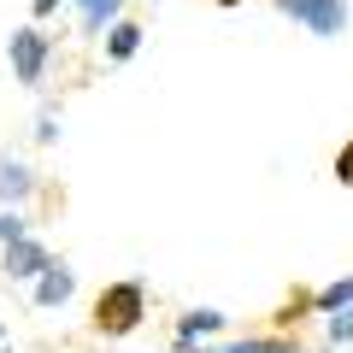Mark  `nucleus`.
<instances>
[{"mask_svg":"<svg viewBox=\"0 0 353 353\" xmlns=\"http://www.w3.org/2000/svg\"><path fill=\"white\" fill-rule=\"evenodd\" d=\"M218 6H241V0H218Z\"/></svg>","mask_w":353,"mask_h":353,"instance_id":"nucleus-16","label":"nucleus"},{"mask_svg":"<svg viewBox=\"0 0 353 353\" xmlns=\"http://www.w3.org/2000/svg\"><path fill=\"white\" fill-rule=\"evenodd\" d=\"M289 18H301L312 36H341V24H347V6L341 0H277Z\"/></svg>","mask_w":353,"mask_h":353,"instance_id":"nucleus-2","label":"nucleus"},{"mask_svg":"<svg viewBox=\"0 0 353 353\" xmlns=\"http://www.w3.org/2000/svg\"><path fill=\"white\" fill-rule=\"evenodd\" d=\"M336 176H341V183H347V189H353V141H347V148L336 153Z\"/></svg>","mask_w":353,"mask_h":353,"instance_id":"nucleus-13","label":"nucleus"},{"mask_svg":"<svg viewBox=\"0 0 353 353\" xmlns=\"http://www.w3.org/2000/svg\"><path fill=\"white\" fill-rule=\"evenodd\" d=\"M0 353H6V347H0Z\"/></svg>","mask_w":353,"mask_h":353,"instance_id":"nucleus-18","label":"nucleus"},{"mask_svg":"<svg viewBox=\"0 0 353 353\" xmlns=\"http://www.w3.org/2000/svg\"><path fill=\"white\" fill-rule=\"evenodd\" d=\"M48 248H41V241H30V236H18V241H6V271H12V277H41V271H48Z\"/></svg>","mask_w":353,"mask_h":353,"instance_id":"nucleus-4","label":"nucleus"},{"mask_svg":"<svg viewBox=\"0 0 353 353\" xmlns=\"http://www.w3.org/2000/svg\"><path fill=\"white\" fill-rule=\"evenodd\" d=\"M18 236H24V218H18V212H0V241H18Z\"/></svg>","mask_w":353,"mask_h":353,"instance_id":"nucleus-12","label":"nucleus"},{"mask_svg":"<svg viewBox=\"0 0 353 353\" xmlns=\"http://www.w3.org/2000/svg\"><path fill=\"white\" fill-rule=\"evenodd\" d=\"M212 330H224V312L201 306V312H189L183 324H176V341H183V347H194V341H201V336H212Z\"/></svg>","mask_w":353,"mask_h":353,"instance_id":"nucleus-6","label":"nucleus"},{"mask_svg":"<svg viewBox=\"0 0 353 353\" xmlns=\"http://www.w3.org/2000/svg\"><path fill=\"white\" fill-rule=\"evenodd\" d=\"M141 306H148L141 283H112V289H101V301H94V330H101V336H130V330L141 324Z\"/></svg>","mask_w":353,"mask_h":353,"instance_id":"nucleus-1","label":"nucleus"},{"mask_svg":"<svg viewBox=\"0 0 353 353\" xmlns=\"http://www.w3.org/2000/svg\"><path fill=\"white\" fill-rule=\"evenodd\" d=\"M12 71H18V83H41V71H48V36L41 30L12 36Z\"/></svg>","mask_w":353,"mask_h":353,"instance_id":"nucleus-3","label":"nucleus"},{"mask_svg":"<svg viewBox=\"0 0 353 353\" xmlns=\"http://www.w3.org/2000/svg\"><path fill=\"white\" fill-rule=\"evenodd\" d=\"M183 353H194V347H183ZM201 353H206V347H201Z\"/></svg>","mask_w":353,"mask_h":353,"instance_id":"nucleus-17","label":"nucleus"},{"mask_svg":"<svg viewBox=\"0 0 353 353\" xmlns=\"http://www.w3.org/2000/svg\"><path fill=\"white\" fill-rule=\"evenodd\" d=\"M324 312H336V306H353V277H341V283H330V289H318L312 294Z\"/></svg>","mask_w":353,"mask_h":353,"instance_id":"nucleus-10","label":"nucleus"},{"mask_svg":"<svg viewBox=\"0 0 353 353\" xmlns=\"http://www.w3.org/2000/svg\"><path fill=\"white\" fill-rule=\"evenodd\" d=\"M265 353H301L294 341H265Z\"/></svg>","mask_w":353,"mask_h":353,"instance_id":"nucleus-14","label":"nucleus"},{"mask_svg":"<svg viewBox=\"0 0 353 353\" xmlns=\"http://www.w3.org/2000/svg\"><path fill=\"white\" fill-rule=\"evenodd\" d=\"M330 341H336V347L353 341V306H336V318H330Z\"/></svg>","mask_w":353,"mask_h":353,"instance_id":"nucleus-11","label":"nucleus"},{"mask_svg":"<svg viewBox=\"0 0 353 353\" xmlns=\"http://www.w3.org/2000/svg\"><path fill=\"white\" fill-rule=\"evenodd\" d=\"M118 24V0H83V30H106Z\"/></svg>","mask_w":353,"mask_h":353,"instance_id":"nucleus-9","label":"nucleus"},{"mask_svg":"<svg viewBox=\"0 0 353 353\" xmlns=\"http://www.w3.org/2000/svg\"><path fill=\"white\" fill-rule=\"evenodd\" d=\"M71 289H77L71 271H65V265H48L41 283H36V306H65V301H71Z\"/></svg>","mask_w":353,"mask_h":353,"instance_id":"nucleus-5","label":"nucleus"},{"mask_svg":"<svg viewBox=\"0 0 353 353\" xmlns=\"http://www.w3.org/2000/svg\"><path fill=\"white\" fill-rule=\"evenodd\" d=\"M18 194H30V171L18 159H0V201H18Z\"/></svg>","mask_w":353,"mask_h":353,"instance_id":"nucleus-8","label":"nucleus"},{"mask_svg":"<svg viewBox=\"0 0 353 353\" xmlns=\"http://www.w3.org/2000/svg\"><path fill=\"white\" fill-rule=\"evenodd\" d=\"M230 353H265V341H236Z\"/></svg>","mask_w":353,"mask_h":353,"instance_id":"nucleus-15","label":"nucleus"},{"mask_svg":"<svg viewBox=\"0 0 353 353\" xmlns=\"http://www.w3.org/2000/svg\"><path fill=\"white\" fill-rule=\"evenodd\" d=\"M136 48H141V24H112V36H106V59H130Z\"/></svg>","mask_w":353,"mask_h":353,"instance_id":"nucleus-7","label":"nucleus"}]
</instances>
